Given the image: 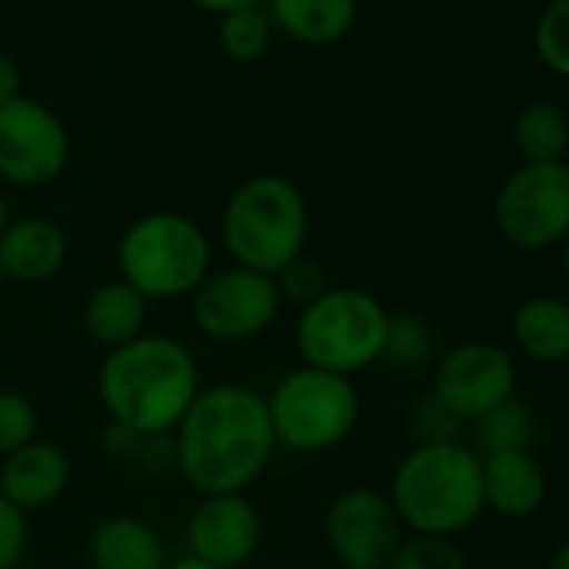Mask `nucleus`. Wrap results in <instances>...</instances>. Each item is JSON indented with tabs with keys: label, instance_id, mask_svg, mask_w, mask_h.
<instances>
[{
	"label": "nucleus",
	"instance_id": "f257e3e1",
	"mask_svg": "<svg viewBox=\"0 0 569 569\" xmlns=\"http://www.w3.org/2000/svg\"><path fill=\"white\" fill-rule=\"evenodd\" d=\"M274 446L268 399L234 382L201 389L174 429V462L201 496L244 492Z\"/></svg>",
	"mask_w": 569,
	"mask_h": 569
},
{
	"label": "nucleus",
	"instance_id": "f03ea898",
	"mask_svg": "<svg viewBox=\"0 0 569 569\" xmlns=\"http://www.w3.org/2000/svg\"><path fill=\"white\" fill-rule=\"evenodd\" d=\"M198 392L194 356L168 336H141L98 369V399L114 429L141 439L178 429Z\"/></svg>",
	"mask_w": 569,
	"mask_h": 569
},
{
	"label": "nucleus",
	"instance_id": "7ed1b4c3",
	"mask_svg": "<svg viewBox=\"0 0 569 569\" xmlns=\"http://www.w3.org/2000/svg\"><path fill=\"white\" fill-rule=\"evenodd\" d=\"M389 499L406 529L456 536L486 509L482 459L462 442L412 446L392 472Z\"/></svg>",
	"mask_w": 569,
	"mask_h": 569
},
{
	"label": "nucleus",
	"instance_id": "20e7f679",
	"mask_svg": "<svg viewBox=\"0 0 569 569\" xmlns=\"http://www.w3.org/2000/svg\"><path fill=\"white\" fill-rule=\"evenodd\" d=\"M221 238L241 268L274 278L284 264L306 254L309 201L302 188L284 174L241 181L224 204Z\"/></svg>",
	"mask_w": 569,
	"mask_h": 569
},
{
	"label": "nucleus",
	"instance_id": "39448f33",
	"mask_svg": "<svg viewBox=\"0 0 569 569\" xmlns=\"http://www.w3.org/2000/svg\"><path fill=\"white\" fill-rule=\"evenodd\" d=\"M121 278L151 299L191 296L211 271V241L198 221L178 211H151L128 224L118 241Z\"/></svg>",
	"mask_w": 569,
	"mask_h": 569
},
{
	"label": "nucleus",
	"instance_id": "423d86ee",
	"mask_svg": "<svg viewBox=\"0 0 569 569\" xmlns=\"http://www.w3.org/2000/svg\"><path fill=\"white\" fill-rule=\"evenodd\" d=\"M389 332L386 306L366 289H329L309 309H302L296 342L306 366L352 376L382 359Z\"/></svg>",
	"mask_w": 569,
	"mask_h": 569
},
{
	"label": "nucleus",
	"instance_id": "0eeeda50",
	"mask_svg": "<svg viewBox=\"0 0 569 569\" xmlns=\"http://www.w3.org/2000/svg\"><path fill=\"white\" fill-rule=\"evenodd\" d=\"M359 412L362 406L352 379L312 366L281 376L268 399L274 442L296 452L336 449L352 436Z\"/></svg>",
	"mask_w": 569,
	"mask_h": 569
},
{
	"label": "nucleus",
	"instance_id": "6e6552de",
	"mask_svg": "<svg viewBox=\"0 0 569 569\" xmlns=\"http://www.w3.org/2000/svg\"><path fill=\"white\" fill-rule=\"evenodd\" d=\"M499 234L522 251H546L569 234V164H522L496 191Z\"/></svg>",
	"mask_w": 569,
	"mask_h": 569
},
{
	"label": "nucleus",
	"instance_id": "1a4fd4ad",
	"mask_svg": "<svg viewBox=\"0 0 569 569\" xmlns=\"http://www.w3.org/2000/svg\"><path fill=\"white\" fill-rule=\"evenodd\" d=\"M281 312L274 278L231 264L208 271L191 292V319L201 336L214 342H244L261 336Z\"/></svg>",
	"mask_w": 569,
	"mask_h": 569
},
{
	"label": "nucleus",
	"instance_id": "9d476101",
	"mask_svg": "<svg viewBox=\"0 0 569 569\" xmlns=\"http://www.w3.org/2000/svg\"><path fill=\"white\" fill-rule=\"evenodd\" d=\"M71 134L58 111L34 98L0 108V181L14 188H44L64 174Z\"/></svg>",
	"mask_w": 569,
	"mask_h": 569
},
{
	"label": "nucleus",
	"instance_id": "9b49d317",
	"mask_svg": "<svg viewBox=\"0 0 569 569\" xmlns=\"http://www.w3.org/2000/svg\"><path fill=\"white\" fill-rule=\"evenodd\" d=\"M322 536L342 569H386L406 539V526L389 492L352 486L332 499L322 519Z\"/></svg>",
	"mask_w": 569,
	"mask_h": 569
},
{
	"label": "nucleus",
	"instance_id": "f8f14e48",
	"mask_svg": "<svg viewBox=\"0 0 569 569\" xmlns=\"http://www.w3.org/2000/svg\"><path fill=\"white\" fill-rule=\"evenodd\" d=\"M429 392L462 422H476L489 409L516 396V362L496 342H462L432 366Z\"/></svg>",
	"mask_w": 569,
	"mask_h": 569
},
{
	"label": "nucleus",
	"instance_id": "ddd939ff",
	"mask_svg": "<svg viewBox=\"0 0 569 569\" xmlns=\"http://www.w3.org/2000/svg\"><path fill=\"white\" fill-rule=\"evenodd\" d=\"M261 542V516L244 492L201 496L188 519L191 556L221 569L244 566Z\"/></svg>",
	"mask_w": 569,
	"mask_h": 569
},
{
	"label": "nucleus",
	"instance_id": "4468645a",
	"mask_svg": "<svg viewBox=\"0 0 569 569\" xmlns=\"http://www.w3.org/2000/svg\"><path fill=\"white\" fill-rule=\"evenodd\" d=\"M71 459L61 446L34 439L0 462V496L18 509L34 512L58 502L71 486Z\"/></svg>",
	"mask_w": 569,
	"mask_h": 569
},
{
	"label": "nucleus",
	"instance_id": "2eb2a0df",
	"mask_svg": "<svg viewBox=\"0 0 569 569\" xmlns=\"http://www.w3.org/2000/svg\"><path fill=\"white\" fill-rule=\"evenodd\" d=\"M68 261V234L58 221L44 214H28L8 221L0 234V264L8 281L18 284H41L61 274Z\"/></svg>",
	"mask_w": 569,
	"mask_h": 569
},
{
	"label": "nucleus",
	"instance_id": "dca6fc26",
	"mask_svg": "<svg viewBox=\"0 0 569 569\" xmlns=\"http://www.w3.org/2000/svg\"><path fill=\"white\" fill-rule=\"evenodd\" d=\"M549 492L546 469L532 452H506L482 459V499L506 519H529L542 509Z\"/></svg>",
	"mask_w": 569,
	"mask_h": 569
},
{
	"label": "nucleus",
	"instance_id": "f3484780",
	"mask_svg": "<svg viewBox=\"0 0 569 569\" xmlns=\"http://www.w3.org/2000/svg\"><path fill=\"white\" fill-rule=\"evenodd\" d=\"M88 559L94 569H164V542L151 522L131 512L108 516L88 539Z\"/></svg>",
	"mask_w": 569,
	"mask_h": 569
},
{
	"label": "nucleus",
	"instance_id": "a211bd4d",
	"mask_svg": "<svg viewBox=\"0 0 569 569\" xmlns=\"http://www.w3.org/2000/svg\"><path fill=\"white\" fill-rule=\"evenodd\" d=\"M144 322H148V299L141 292H134L124 278L101 281L98 289H91V296L84 299V309H81L84 332L108 352L141 339Z\"/></svg>",
	"mask_w": 569,
	"mask_h": 569
},
{
	"label": "nucleus",
	"instance_id": "6ab92c4d",
	"mask_svg": "<svg viewBox=\"0 0 569 569\" xmlns=\"http://www.w3.org/2000/svg\"><path fill=\"white\" fill-rule=\"evenodd\" d=\"M271 24L306 48L339 44L359 18V0H264Z\"/></svg>",
	"mask_w": 569,
	"mask_h": 569
},
{
	"label": "nucleus",
	"instance_id": "aec40b11",
	"mask_svg": "<svg viewBox=\"0 0 569 569\" xmlns=\"http://www.w3.org/2000/svg\"><path fill=\"white\" fill-rule=\"evenodd\" d=\"M512 342L532 362H569V302L532 296L512 312Z\"/></svg>",
	"mask_w": 569,
	"mask_h": 569
},
{
	"label": "nucleus",
	"instance_id": "412c9836",
	"mask_svg": "<svg viewBox=\"0 0 569 569\" xmlns=\"http://www.w3.org/2000/svg\"><path fill=\"white\" fill-rule=\"evenodd\" d=\"M512 144L522 164H549L562 161L569 151V118L552 101L526 104L512 121Z\"/></svg>",
	"mask_w": 569,
	"mask_h": 569
},
{
	"label": "nucleus",
	"instance_id": "4be33fe9",
	"mask_svg": "<svg viewBox=\"0 0 569 569\" xmlns=\"http://www.w3.org/2000/svg\"><path fill=\"white\" fill-rule=\"evenodd\" d=\"M476 456H506V452H529L536 442V412L522 399H506L502 406L489 409L476 422Z\"/></svg>",
	"mask_w": 569,
	"mask_h": 569
},
{
	"label": "nucleus",
	"instance_id": "5701e85b",
	"mask_svg": "<svg viewBox=\"0 0 569 569\" xmlns=\"http://www.w3.org/2000/svg\"><path fill=\"white\" fill-rule=\"evenodd\" d=\"M274 24L261 8H238L218 18V44L238 64H254L271 51Z\"/></svg>",
	"mask_w": 569,
	"mask_h": 569
},
{
	"label": "nucleus",
	"instance_id": "b1692460",
	"mask_svg": "<svg viewBox=\"0 0 569 569\" xmlns=\"http://www.w3.org/2000/svg\"><path fill=\"white\" fill-rule=\"evenodd\" d=\"M436 359V336L429 322L416 312L389 316V332L382 346V359L396 372H419Z\"/></svg>",
	"mask_w": 569,
	"mask_h": 569
},
{
	"label": "nucleus",
	"instance_id": "393cba45",
	"mask_svg": "<svg viewBox=\"0 0 569 569\" xmlns=\"http://www.w3.org/2000/svg\"><path fill=\"white\" fill-rule=\"evenodd\" d=\"M386 569H469L466 549L452 536H406Z\"/></svg>",
	"mask_w": 569,
	"mask_h": 569
},
{
	"label": "nucleus",
	"instance_id": "a878e982",
	"mask_svg": "<svg viewBox=\"0 0 569 569\" xmlns=\"http://www.w3.org/2000/svg\"><path fill=\"white\" fill-rule=\"evenodd\" d=\"M536 54L539 61L569 78V0H549L536 21Z\"/></svg>",
	"mask_w": 569,
	"mask_h": 569
},
{
	"label": "nucleus",
	"instance_id": "bb28decb",
	"mask_svg": "<svg viewBox=\"0 0 569 569\" xmlns=\"http://www.w3.org/2000/svg\"><path fill=\"white\" fill-rule=\"evenodd\" d=\"M38 406L31 396L0 389V459L38 439Z\"/></svg>",
	"mask_w": 569,
	"mask_h": 569
},
{
	"label": "nucleus",
	"instance_id": "cd10ccee",
	"mask_svg": "<svg viewBox=\"0 0 569 569\" xmlns=\"http://www.w3.org/2000/svg\"><path fill=\"white\" fill-rule=\"evenodd\" d=\"M409 432L416 439V446H436V442H459V432H462V419L446 409L432 392L419 396L412 406H409Z\"/></svg>",
	"mask_w": 569,
	"mask_h": 569
},
{
	"label": "nucleus",
	"instance_id": "c85d7f7f",
	"mask_svg": "<svg viewBox=\"0 0 569 569\" xmlns=\"http://www.w3.org/2000/svg\"><path fill=\"white\" fill-rule=\"evenodd\" d=\"M274 289L281 296V302H292V306H302L309 309L316 299H322L329 292V281H326V268L309 258V254H299L296 261L284 264L278 274H274Z\"/></svg>",
	"mask_w": 569,
	"mask_h": 569
},
{
	"label": "nucleus",
	"instance_id": "c756f323",
	"mask_svg": "<svg viewBox=\"0 0 569 569\" xmlns=\"http://www.w3.org/2000/svg\"><path fill=\"white\" fill-rule=\"evenodd\" d=\"M31 546L28 512L0 496V569H18Z\"/></svg>",
	"mask_w": 569,
	"mask_h": 569
},
{
	"label": "nucleus",
	"instance_id": "7c9ffc66",
	"mask_svg": "<svg viewBox=\"0 0 569 569\" xmlns=\"http://www.w3.org/2000/svg\"><path fill=\"white\" fill-rule=\"evenodd\" d=\"M24 98V74L11 54L0 51V108Z\"/></svg>",
	"mask_w": 569,
	"mask_h": 569
},
{
	"label": "nucleus",
	"instance_id": "2f4dec72",
	"mask_svg": "<svg viewBox=\"0 0 569 569\" xmlns=\"http://www.w3.org/2000/svg\"><path fill=\"white\" fill-rule=\"evenodd\" d=\"M198 11H208V14H228V11H238V8H261L264 0H188Z\"/></svg>",
	"mask_w": 569,
	"mask_h": 569
},
{
	"label": "nucleus",
	"instance_id": "473e14b6",
	"mask_svg": "<svg viewBox=\"0 0 569 569\" xmlns=\"http://www.w3.org/2000/svg\"><path fill=\"white\" fill-rule=\"evenodd\" d=\"M546 569H569V539L552 549V556L546 559Z\"/></svg>",
	"mask_w": 569,
	"mask_h": 569
},
{
	"label": "nucleus",
	"instance_id": "72a5a7b5",
	"mask_svg": "<svg viewBox=\"0 0 569 569\" xmlns=\"http://www.w3.org/2000/svg\"><path fill=\"white\" fill-rule=\"evenodd\" d=\"M164 569H221V566H211V562H201V559H194V556H184V559H178V562H168Z\"/></svg>",
	"mask_w": 569,
	"mask_h": 569
},
{
	"label": "nucleus",
	"instance_id": "f704fd0d",
	"mask_svg": "<svg viewBox=\"0 0 569 569\" xmlns=\"http://www.w3.org/2000/svg\"><path fill=\"white\" fill-rule=\"evenodd\" d=\"M4 228H8V198L0 191V234H4Z\"/></svg>",
	"mask_w": 569,
	"mask_h": 569
},
{
	"label": "nucleus",
	"instance_id": "c9c22d12",
	"mask_svg": "<svg viewBox=\"0 0 569 569\" xmlns=\"http://www.w3.org/2000/svg\"><path fill=\"white\" fill-rule=\"evenodd\" d=\"M562 274H566V281H569V234L562 238Z\"/></svg>",
	"mask_w": 569,
	"mask_h": 569
},
{
	"label": "nucleus",
	"instance_id": "e433bc0d",
	"mask_svg": "<svg viewBox=\"0 0 569 569\" xmlns=\"http://www.w3.org/2000/svg\"><path fill=\"white\" fill-rule=\"evenodd\" d=\"M8 281V274H4V264H0V284H4Z\"/></svg>",
	"mask_w": 569,
	"mask_h": 569
}]
</instances>
